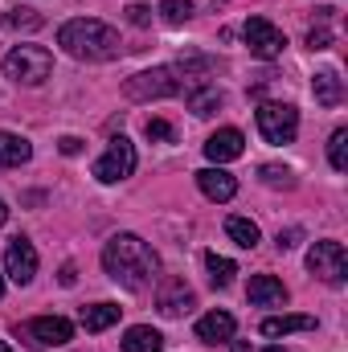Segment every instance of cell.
I'll list each match as a JSON object with an SVG mask.
<instances>
[{"instance_id": "obj_8", "label": "cell", "mask_w": 348, "mask_h": 352, "mask_svg": "<svg viewBox=\"0 0 348 352\" xmlns=\"http://www.w3.org/2000/svg\"><path fill=\"white\" fill-rule=\"evenodd\" d=\"M242 37H246V45H250V54L262 58V62H274V58H283V50H287L283 29H274L266 16H250V21L242 25Z\"/></svg>"}, {"instance_id": "obj_4", "label": "cell", "mask_w": 348, "mask_h": 352, "mask_svg": "<svg viewBox=\"0 0 348 352\" xmlns=\"http://www.w3.org/2000/svg\"><path fill=\"white\" fill-rule=\"evenodd\" d=\"M180 78H176L173 66H156V70H144V74H135V78H127V87L123 94L131 98V102H148V98H173L180 94Z\"/></svg>"}, {"instance_id": "obj_36", "label": "cell", "mask_w": 348, "mask_h": 352, "mask_svg": "<svg viewBox=\"0 0 348 352\" xmlns=\"http://www.w3.org/2000/svg\"><path fill=\"white\" fill-rule=\"evenodd\" d=\"M0 352H12V349H8V344H4V340H0Z\"/></svg>"}, {"instance_id": "obj_17", "label": "cell", "mask_w": 348, "mask_h": 352, "mask_svg": "<svg viewBox=\"0 0 348 352\" xmlns=\"http://www.w3.org/2000/svg\"><path fill=\"white\" fill-rule=\"evenodd\" d=\"M119 349H123V352H160V349H164V336H160L156 328H148V324H135V328H127V332H123Z\"/></svg>"}, {"instance_id": "obj_5", "label": "cell", "mask_w": 348, "mask_h": 352, "mask_svg": "<svg viewBox=\"0 0 348 352\" xmlns=\"http://www.w3.org/2000/svg\"><path fill=\"white\" fill-rule=\"evenodd\" d=\"M131 173H135V144H131L127 135H115V140L107 144V152L94 160V180L119 184V180H127Z\"/></svg>"}, {"instance_id": "obj_35", "label": "cell", "mask_w": 348, "mask_h": 352, "mask_svg": "<svg viewBox=\"0 0 348 352\" xmlns=\"http://www.w3.org/2000/svg\"><path fill=\"white\" fill-rule=\"evenodd\" d=\"M262 352H287V349H279V344H270V349H262Z\"/></svg>"}, {"instance_id": "obj_19", "label": "cell", "mask_w": 348, "mask_h": 352, "mask_svg": "<svg viewBox=\"0 0 348 352\" xmlns=\"http://www.w3.org/2000/svg\"><path fill=\"white\" fill-rule=\"evenodd\" d=\"M119 311H123V307H115V303H90V307H83L78 324H83L87 332H107L111 324H119Z\"/></svg>"}, {"instance_id": "obj_3", "label": "cell", "mask_w": 348, "mask_h": 352, "mask_svg": "<svg viewBox=\"0 0 348 352\" xmlns=\"http://www.w3.org/2000/svg\"><path fill=\"white\" fill-rule=\"evenodd\" d=\"M50 70H54V54L41 45H12L4 58V74L17 87H41L50 78Z\"/></svg>"}, {"instance_id": "obj_26", "label": "cell", "mask_w": 348, "mask_h": 352, "mask_svg": "<svg viewBox=\"0 0 348 352\" xmlns=\"http://www.w3.org/2000/svg\"><path fill=\"white\" fill-rule=\"evenodd\" d=\"M259 176H262V184H270V188H291L295 184L291 168H283V164H262Z\"/></svg>"}, {"instance_id": "obj_13", "label": "cell", "mask_w": 348, "mask_h": 352, "mask_svg": "<svg viewBox=\"0 0 348 352\" xmlns=\"http://www.w3.org/2000/svg\"><path fill=\"white\" fill-rule=\"evenodd\" d=\"M197 188H201L209 201H230V197L238 192V180H234V173H226L221 164H213V168H201V173H197Z\"/></svg>"}, {"instance_id": "obj_14", "label": "cell", "mask_w": 348, "mask_h": 352, "mask_svg": "<svg viewBox=\"0 0 348 352\" xmlns=\"http://www.w3.org/2000/svg\"><path fill=\"white\" fill-rule=\"evenodd\" d=\"M234 316L230 311H209V316H201L197 320V340H205V344H230L234 340Z\"/></svg>"}, {"instance_id": "obj_18", "label": "cell", "mask_w": 348, "mask_h": 352, "mask_svg": "<svg viewBox=\"0 0 348 352\" xmlns=\"http://www.w3.org/2000/svg\"><path fill=\"white\" fill-rule=\"evenodd\" d=\"M312 90H316V102L320 107H340V98H345V82H340L336 70H316Z\"/></svg>"}, {"instance_id": "obj_27", "label": "cell", "mask_w": 348, "mask_h": 352, "mask_svg": "<svg viewBox=\"0 0 348 352\" xmlns=\"http://www.w3.org/2000/svg\"><path fill=\"white\" fill-rule=\"evenodd\" d=\"M144 135H148L152 144H173V140H176V127H173V123H164V119H148Z\"/></svg>"}, {"instance_id": "obj_21", "label": "cell", "mask_w": 348, "mask_h": 352, "mask_svg": "<svg viewBox=\"0 0 348 352\" xmlns=\"http://www.w3.org/2000/svg\"><path fill=\"white\" fill-rule=\"evenodd\" d=\"M226 234H230V242H238L242 250H254L259 246V226L250 221V217H226Z\"/></svg>"}, {"instance_id": "obj_22", "label": "cell", "mask_w": 348, "mask_h": 352, "mask_svg": "<svg viewBox=\"0 0 348 352\" xmlns=\"http://www.w3.org/2000/svg\"><path fill=\"white\" fill-rule=\"evenodd\" d=\"M184 94H188V111H193V115H213V111L226 102L217 87H197V90H184Z\"/></svg>"}, {"instance_id": "obj_10", "label": "cell", "mask_w": 348, "mask_h": 352, "mask_svg": "<svg viewBox=\"0 0 348 352\" xmlns=\"http://www.w3.org/2000/svg\"><path fill=\"white\" fill-rule=\"evenodd\" d=\"M25 336L37 340L41 349H62V344L74 340V324L62 320V316H37V320L25 324Z\"/></svg>"}, {"instance_id": "obj_25", "label": "cell", "mask_w": 348, "mask_h": 352, "mask_svg": "<svg viewBox=\"0 0 348 352\" xmlns=\"http://www.w3.org/2000/svg\"><path fill=\"white\" fill-rule=\"evenodd\" d=\"M160 16L168 25H184L193 16V0H160Z\"/></svg>"}, {"instance_id": "obj_11", "label": "cell", "mask_w": 348, "mask_h": 352, "mask_svg": "<svg viewBox=\"0 0 348 352\" xmlns=\"http://www.w3.org/2000/svg\"><path fill=\"white\" fill-rule=\"evenodd\" d=\"M246 152V135L238 131V127H221V131H213L209 140H205V156L213 160V164H230V160H238Z\"/></svg>"}, {"instance_id": "obj_31", "label": "cell", "mask_w": 348, "mask_h": 352, "mask_svg": "<svg viewBox=\"0 0 348 352\" xmlns=\"http://www.w3.org/2000/svg\"><path fill=\"white\" fill-rule=\"evenodd\" d=\"M299 238H303V230H279V250H291V246H299Z\"/></svg>"}, {"instance_id": "obj_28", "label": "cell", "mask_w": 348, "mask_h": 352, "mask_svg": "<svg viewBox=\"0 0 348 352\" xmlns=\"http://www.w3.org/2000/svg\"><path fill=\"white\" fill-rule=\"evenodd\" d=\"M332 45V29H312L307 33V50H328Z\"/></svg>"}, {"instance_id": "obj_32", "label": "cell", "mask_w": 348, "mask_h": 352, "mask_svg": "<svg viewBox=\"0 0 348 352\" xmlns=\"http://www.w3.org/2000/svg\"><path fill=\"white\" fill-rule=\"evenodd\" d=\"M74 278H78V270H74V263L62 266V287H74Z\"/></svg>"}, {"instance_id": "obj_23", "label": "cell", "mask_w": 348, "mask_h": 352, "mask_svg": "<svg viewBox=\"0 0 348 352\" xmlns=\"http://www.w3.org/2000/svg\"><path fill=\"white\" fill-rule=\"evenodd\" d=\"M205 266H209L213 287H230V283H234V274H238V266L230 263L226 254H205Z\"/></svg>"}, {"instance_id": "obj_37", "label": "cell", "mask_w": 348, "mask_h": 352, "mask_svg": "<svg viewBox=\"0 0 348 352\" xmlns=\"http://www.w3.org/2000/svg\"><path fill=\"white\" fill-rule=\"evenodd\" d=\"M0 295H4V274H0Z\"/></svg>"}, {"instance_id": "obj_6", "label": "cell", "mask_w": 348, "mask_h": 352, "mask_svg": "<svg viewBox=\"0 0 348 352\" xmlns=\"http://www.w3.org/2000/svg\"><path fill=\"white\" fill-rule=\"evenodd\" d=\"M307 270L320 278V283H328V287H340L348 278V254L340 242H332V238H324V242H316L312 250H307Z\"/></svg>"}, {"instance_id": "obj_24", "label": "cell", "mask_w": 348, "mask_h": 352, "mask_svg": "<svg viewBox=\"0 0 348 352\" xmlns=\"http://www.w3.org/2000/svg\"><path fill=\"white\" fill-rule=\"evenodd\" d=\"M328 164H332L336 173H345L348 168V131L345 127H336L332 140H328Z\"/></svg>"}, {"instance_id": "obj_9", "label": "cell", "mask_w": 348, "mask_h": 352, "mask_svg": "<svg viewBox=\"0 0 348 352\" xmlns=\"http://www.w3.org/2000/svg\"><path fill=\"white\" fill-rule=\"evenodd\" d=\"M4 274L17 283V287H29L33 274H37V250L29 238H12L8 250H4Z\"/></svg>"}, {"instance_id": "obj_15", "label": "cell", "mask_w": 348, "mask_h": 352, "mask_svg": "<svg viewBox=\"0 0 348 352\" xmlns=\"http://www.w3.org/2000/svg\"><path fill=\"white\" fill-rule=\"evenodd\" d=\"M246 295H250L254 307H283L287 303V287L274 274H254L250 287H246Z\"/></svg>"}, {"instance_id": "obj_20", "label": "cell", "mask_w": 348, "mask_h": 352, "mask_svg": "<svg viewBox=\"0 0 348 352\" xmlns=\"http://www.w3.org/2000/svg\"><path fill=\"white\" fill-rule=\"evenodd\" d=\"M316 328V320L312 316H270V320H262V336H287V332H312Z\"/></svg>"}, {"instance_id": "obj_7", "label": "cell", "mask_w": 348, "mask_h": 352, "mask_svg": "<svg viewBox=\"0 0 348 352\" xmlns=\"http://www.w3.org/2000/svg\"><path fill=\"white\" fill-rule=\"evenodd\" d=\"M259 131L266 144H291L299 135V111L291 102H262L259 107Z\"/></svg>"}, {"instance_id": "obj_34", "label": "cell", "mask_w": 348, "mask_h": 352, "mask_svg": "<svg viewBox=\"0 0 348 352\" xmlns=\"http://www.w3.org/2000/svg\"><path fill=\"white\" fill-rule=\"evenodd\" d=\"M4 221H8V205L0 201V226H4Z\"/></svg>"}, {"instance_id": "obj_1", "label": "cell", "mask_w": 348, "mask_h": 352, "mask_svg": "<svg viewBox=\"0 0 348 352\" xmlns=\"http://www.w3.org/2000/svg\"><path fill=\"white\" fill-rule=\"evenodd\" d=\"M102 270L123 291H148L156 270H160V258H156V250L140 234H115L102 246Z\"/></svg>"}, {"instance_id": "obj_2", "label": "cell", "mask_w": 348, "mask_h": 352, "mask_svg": "<svg viewBox=\"0 0 348 352\" xmlns=\"http://www.w3.org/2000/svg\"><path fill=\"white\" fill-rule=\"evenodd\" d=\"M58 45L78 58V62H107L119 54V33L107 25V21H94V16H74L58 29Z\"/></svg>"}, {"instance_id": "obj_29", "label": "cell", "mask_w": 348, "mask_h": 352, "mask_svg": "<svg viewBox=\"0 0 348 352\" xmlns=\"http://www.w3.org/2000/svg\"><path fill=\"white\" fill-rule=\"evenodd\" d=\"M58 152H62V156H78V152H83V140H78V135H62V140H58Z\"/></svg>"}, {"instance_id": "obj_33", "label": "cell", "mask_w": 348, "mask_h": 352, "mask_svg": "<svg viewBox=\"0 0 348 352\" xmlns=\"http://www.w3.org/2000/svg\"><path fill=\"white\" fill-rule=\"evenodd\" d=\"M230 352H250V344L246 340H230Z\"/></svg>"}, {"instance_id": "obj_12", "label": "cell", "mask_w": 348, "mask_h": 352, "mask_svg": "<svg viewBox=\"0 0 348 352\" xmlns=\"http://www.w3.org/2000/svg\"><path fill=\"white\" fill-rule=\"evenodd\" d=\"M193 291L184 287V278H168L164 287H160V295H156V307H160V316L164 320H180V316H188L193 311Z\"/></svg>"}, {"instance_id": "obj_16", "label": "cell", "mask_w": 348, "mask_h": 352, "mask_svg": "<svg viewBox=\"0 0 348 352\" xmlns=\"http://www.w3.org/2000/svg\"><path fill=\"white\" fill-rule=\"evenodd\" d=\"M33 160V144L25 135H12V131H0V173L4 168H21Z\"/></svg>"}, {"instance_id": "obj_30", "label": "cell", "mask_w": 348, "mask_h": 352, "mask_svg": "<svg viewBox=\"0 0 348 352\" xmlns=\"http://www.w3.org/2000/svg\"><path fill=\"white\" fill-rule=\"evenodd\" d=\"M127 21H131V25H140V29H144V25H148V21H152V12H148V8H144V4H131V8H127Z\"/></svg>"}]
</instances>
